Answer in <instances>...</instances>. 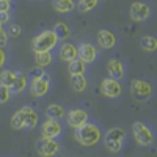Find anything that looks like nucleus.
<instances>
[{"label":"nucleus","mask_w":157,"mask_h":157,"mask_svg":"<svg viewBox=\"0 0 157 157\" xmlns=\"http://www.w3.org/2000/svg\"><path fill=\"white\" fill-rule=\"evenodd\" d=\"M74 137L77 140L78 145H82L85 148H91V146H96L98 143L102 140V130L98 124L94 123H85L80 127L74 129Z\"/></svg>","instance_id":"f257e3e1"},{"label":"nucleus","mask_w":157,"mask_h":157,"mask_svg":"<svg viewBox=\"0 0 157 157\" xmlns=\"http://www.w3.org/2000/svg\"><path fill=\"white\" fill-rule=\"evenodd\" d=\"M60 43V38L54 30H43L32 39V49L35 52H52Z\"/></svg>","instance_id":"f03ea898"},{"label":"nucleus","mask_w":157,"mask_h":157,"mask_svg":"<svg viewBox=\"0 0 157 157\" xmlns=\"http://www.w3.org/2000/svg\"><path fill=\"white\" fill-rule=\"evenodd\" d=\"M124 140H126V132L124 129L120 127H113L107 130V134L104 135V143L110 152H120L124 146Z\"/></svg>","instance_id":"7ed1b4c3"},{"label":"nucleus","mask_w":157,"mask_h":157,"mask_svg":"<svg viewBox=\"0 0 157 157\" xmlns=\"http://www.w3.org/2000/svg\"><path fill=\"white\" fill-rule=\"evenodd\" d=\"M132 134H134V138L135 141L138 143L140 146H152V143H154V132H152V129L145 124V123H141V121H137L132 124Z\"/></svg>","instance_id":"20e7f679"},{"label":"nucleus","mask_w":157,"mask_h":157,"mask_svg":"<svg viewBox=\"0 0 157 157\" xmlns=\"http://www.w3.org/2000/svg\"><path fill=\"white\" fill-rule=\"evenodd\" d=\"M154 93L152 85L145 78H134L130 82V94L137 101H148Z\"/></svg>","instance_id":"39448f33"},{"label":"nucleus","mask_w":157,"mask_h":157,"mask_svg":"<svg viewBox=\"0 0 157 157\" xmlns=\"http://www.w3.org/2000/svg\"><path fill=\"white\" fill-rule=\"evenodd\" d=\"M30 85V93L35 98H43L49 93L50 90V75L47 72H41L39 75H36Z\"/></svg>","instance_id":"423d86ee"},{"label":"nucleus","mask_w":157,"mask_h":157,"mask_svg":"<svg viewBox=\"0 0 157 157\" xmlns=\"http://www.w3.org/2000/svg\"><path fill=\"white\" fill-rule=\"evenodd\" d=\"M101 94L105 96V98H110V99H115V98H120L123 94V85L120 83V80H116L113 77H107L101 82Z\"/></svg>","instance_id":"0eeeda50"},{"label":"nucleus","mask_w":157,"mask_h":157,"mask_svg":"<svg viewBox=\"0 0 157 157\" xmlns=\"http://www.w3.org/2000/svg\"><path fill=\"white\" fill-rule=\"evenodd\" d=\"M36 151L44 155V157H49V155H55L58 151H60V145L55 138H50V137H41L38 141H36Z\"/></svg>","instance_id":"6e6552de"},{"label":"nucleus","mask_w":157,"mask_h":157,"mask_svg":"<svg viewBox=\"0 0 157 157\" xmlns=\"http://www.w3.org/2000/svg\"><path fill=\"white\" fill-rule=\"evenodd\" d=\"M151 16V8L149 5L143 2H135L130 5V17L134 22H145Z\"/></svg>","instance_id":"1a4fd4ad"},{"label":"nucleus","mask_w":157,"mask_h":157,"mask_svg":"<svg viewBox=\"0 0 157 157\" xmlns=\"http://www.w3.org/2000/svg\"><path fill=\"white\" fill-rule=\"evenodd\" d=\"M19 112H21L22 120H24V129L30 130V129H35V127L39 124V115H38V112H36L33 107L25 105V107H22Z\"/></svg>","instance_id":"9d476101"},{"label":"nucleus","mask_w":157,"mask_h":157,"mask_svg":"<svg viewBox=\"0 0 157 157\" xmlns=\"http://www.w3.org/2000/svg\"><path fill=\"white\" fill-rule=\"evenodd\" d=\"M66 116V124L72 129H77V127H80L82 124H85L88 121V113L82 109H74L71 110L68 115H64Z\"/></svg>","instance_id":"9b49d317"},{"label":"nucleus","mask_w":157,"mask_h":157,"mask_svg":"<svg viewBox=\"0 0 157 157\" xmlns=\"http://www.w3.org/2000/svg\"><path fill=\"white\" fill-rule=\"evenodd\" d=\"M77 57L80 60H83L86 64L93 63L98 58V49H96L94 44H91V43H83V44H80V47L77 49Z\"/></svg>","instance_id":"f8f14e48"},{"label":"nucleus","mask_w":157,"mask_h":157,"mask_svg":"<svg viewBox=\"0 0 157 157\" xmlns=\"http://www.w3.org/2000/svg\"><path fill=\"white\" fill-rule=\"evenodd\" d=\"M41 132L44 137H50V138H58L63 132V127L60 124L58 120H49L47 118V121H44L41 124Z\"/></svg>","instance_id":"ddd939ff"},{"label":"nucleus","mask_w":157,"mask_h":157,"mask_svg":"<svg viewBox=\"0 0 157 157\" xmlns=\"http://www.w3.org/2000/svg\"><path fill=\"white\" fill-rule=\"evenodd\" d=\"M98 44L102 49H113L116 44V35L112 30L102 29L98 32Z\"/></svg>","instance_id":"4468645a"},{"label":"nucleus","mask_w":157,"mask_h":157,"mask_svg":"<svg viewBox=\"0 0 157 157\" xmlns=\"http://www.w3.org/2000/svg\"><path fill=\"white\" fill-rule=\"evenodd\" d=\"M107 71H109V75L116 78V80H121L126 74L124 64L120 58H110L109 63H107Z\"/></svg>","instance_id":"2eb2a0df"},{"label":"nucleus","mask_w":157,"mask_h":157,"mask_svg":"<svg viewBox=\"0 0 157 157\" xmlns=\"http://www.w3.org/2000/svg\"><path fill=\"white\" fill-rule=\"evenodd\" d=\"M69 85L75 93H82L88 86V78L85 77V74H71L69 77Z\"/></svg>","instance_id":"dca6fc26"},{"label":"nucleus","mask_w":157,"mask_h":157,"mask_svg":"<svg viewBox=\"0 0 157 157\" xmlns=\"http://www.w3.org/2000/svg\"><path fill=\"white\" fill-rule=\"evenodd\" d=\"M58 57H60L63 61L69 63L71 60L77 58V47H75L74 44H71V43H64V44H61L60 52H58Z\"/></svg>","instance_id":"f3484780"},{"label":"nucleus","mask_w":157,"mask_h":157,"mask_svg":"<svg viewBox=\"0 0 157 157\" xmlns=\"http://www.w3.org/2000/svg\"><path fill=\"white\" fill-rule=\"evenodd\" d=\"M52 6L60 14H66L75 10V2L74 0H52Z\"/></svg>","instance_id":"a211bd4d"},{"label":"nucleus","mask_w":157,"mask_h":157,"mask_svg":"<svg viewBox=\"0 0 157 157\" xmlns=\"http://www.w3.org/2000/svg\"><path fill=\"white\" fill-rule=\"evenodd\" d=\"M29 86V77L25 72H16V78H14V85L11 86V91L13 93H22V91Z\"/></svg>","instance_id":"6ab92c4d"},{"label":"nucleus","mask_w":157,"mask_h":157,"mask_svg":"<svg viewBox=\"0 0 157 157\" xmlns=\"http://www.w3.org/2000/svg\"><path fill=\"white\" fill-rule=\"evenodd\" d=\"M54 60V55H52V52L46 50V52H35V63L38 68H47L49 64L52 63Z\"/></svg>","instance_id":"aec40b11"},{"label":"nucleus","mask_w":157,"mask_h":157,"mask_svg":"<svg viewBox=\"0 0 157 157\" xmlns=\"http://www.w3.org/2000/svg\"><path fill=\"white\" fill-rule=\"evenodd\" d=\"M64 115H66V112H64L63 105H60V104H50V105L46 109V116L49 118V120H61V118H64Z\"/></svg>","instance_id":"412c9836"},{"label":"nucleus","mask_w":157,"mask_h":157,"mask_svg":"<svg viewBox=\"0 0 157 157\" xmlns=\"http://www.w3.org/2000/svg\"><path fill=\"white\" fill-rule=\"evenodd\" d=\"M68 71H69V74H85L86 72V63L77 57L68 63Z\"/></svg>","instance_id":"4be33fe9"},{"label":"nucleus","mask_w":157,"mask_h":157,"mask_svg":"<svg viewBox=\"0 0 157 157\" xmlns=\"http://www.w3.org/2000/svg\"><path fill=\"white\" fill-rule=\"evenodd\" d=\"M52 30H54V32L57 33V36H58L60 39H68V38H69V35H71V29H69V25H68V24H64V22H58V24H55Z\"/></svg>","instance_id":"5701e85b"},{"label":"nucleus","mask_w":157,"mask_h":157,"mask_svg":"<svg viewBox=\"0 0 157 157\" xmlns=\"http://www.w3.org/2000/svg\"><path fill=\"white\" fill-rule=\"evenodd\" d=\"M14 78H16V71H11V69H5L0 72V83H3L6 86H13L14 85Z\"/></svg>","instance_id":"b1692460"},{"label":"nucleus","mask_w":157,"mask_h":157,"mask_svg":"<svg viewBox=\"0 0 157 157\" xmlns=\"http://www.w3.org/2000/svg\"><path fill=\"white\" fill-rule=\"evenodd\" d=\"M140 46L146 52H154L157 49V39L154 36H143L140 39Z\"/></svg>","instance_id":"393cba45"},{"label":"nucleus","mask_w":157,"mask_h":157,"mask_svg":"<svg viewBox=\"0 0 157 157\" xmlns=\"http://www.w3.org/2000/svg\"><path fill=\"white\" fill-rule=\"evenodd\" d=\"M98 5H99V0H78L77 8L82 13H90V11H93Z\"/></svg>","instance_id":"a878e982"},{"label":"nucleus","mask_w":157,"mask_h":157,"mask_svg":"<svg viewBox=\"0 0 157 157\" xmlns=\"http://www.w3.org/2000/svg\"><path fill=\"white\" fill-rule=\"evenodd\" d=\"M11 127L14 130H22L24 129V120H22V115H21L19 110L11 116Z\"/></svg>","instance_id":"bb28decb"},{"label":"nucleus","mask_w":157,"mask_h":157,"mask_svg":"<svg viewBox=\"0 0 157 157\" xmlns=\"http://www.w3.org/2000/svg\"><path fill=\"white\" fill-rule=\"evenodd\" d=\"M11 94H13V91L10 86L3 85V83H0V104H5L11 99Z\"/></svg>","instance_id":"cd10ccee"},{"label":"nucleus","mask_w":157,"mask_h":157,"mask_svg":"<svg viewBox=\"0 0 157 157\" xmlns=\"http://www.w3.org/2000/svg\"><path fill=\"white\" fill-rule=\"evenodd\" d=\"M8 41H10V35H8V32L6 30H0V47H5L6 44H8Z\"/></svg>","instance_id":"c85d7f7f"},{"label":"nucleus","mask_w":157,"mask_h":157,"mask_svg":"<svg viewBox=\"0 0 157 157\" xmlns=\"http://www.w3.org/2000/svg\"><path fill=\"white\" fill-rule=\"evenodd\" d=\"M8 35H11V36H19V35H21V27H19V25H16V24H13L11 27H10Z\"/></svg>","instance_id":"c756f323"},{"label":"nucleus","mask_w":157,"mask_h":157,"mask_svg":"<svg viewBox=\"0 0 157 157\" xmlns=\"http://www.w3.org/2000/svg\"><path fill=\"white\" fill-rule=\"evenodd\" d=\"M5 63H6V50L5 47H0V69L5 66Z\"/></svg>","instance_id":"7c9ffc66"},{"label":"nucleus","mask_w":157,"mask_h":157,"mask_svg":"<svg viewBox=\"0 0 157 157\" xmlns=\"http://www.w3.org/2000/svg\"><path fill=\"white\" fill-rule=\"evenodd\" d=\"M11 19V16H10V11H0V22L2 24H5V22H8Z\"/></svg>","instance_id":"2f4dec72"},{"label":"nucleus","mask_w":157,"mask_h":157,"mask_svg":"<svg viewBox=\"0 0 157 157\" xmlns=\"http://www.w3.org/2000/svg\"><path fill=\"white\" fill-rule=\"evenodd\" d=\"M11 8V2H6V0H0V11H10Z\"/></svg>","instance_id":"473e14b6"},{"label":"nucleus","mask_w":157,"mask_h":157,"mask_svg":"<svg viewBox=\"0 0 157 157\" xmlns=\"http://www.w3.org/2000/svg\"><path fill=\"white\" fill-rule=\"evenodd\" d=\"M2 29H3V24H2V22H0V30H2Z\"/></svg>","instance_id":"72a5a7b5"},{"label":"nucleus","mask_w":157,"mask_h":157,"mask_svg":"<svg viewBox=\"0 0 157 157\" xmlns=\"http://www.w3.org/2000/svg\"><path fill=\"white\" fill-rule=\"evenodd\" d=\"M6 2H11V0H6Z\"/></svg>","instance_id":"f704fd0d"}]
</instances>
